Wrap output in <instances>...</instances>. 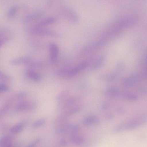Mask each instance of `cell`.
Returning a JSON list of instances; mask_svg holds the SVG:
<instances>
[{"mask_svg":"<svg viewBox=\"0 0 147 147\" xmlns=\"http://www.w3.org/2000/svg\"><path fill=\"white\" fill-rule=\"evenodd\" d=\"M136 22V19L134 17H125L117 21L113 27L122 30L133 26Z\"/></svg>","mask_w":147,"mask_h":147,"instance_id":"6da1fadb","label":"cell"},{"mask_svg":"<svg viewBox=\"0 0 147 147\" xmlns=\"http://www.w3.org/2000/svg\"><path fill=\"white\" fill-rule=\"evenodd\" d=\"M80 127L78 125H64L57 128L56 133L58 134H63L67 133L74 134L80 130Z\"/></svg>","mask_w":147,"mask_h":147,"instance_id":"7a4b0ae2","label":"cell"},{"mask_svg":"<svg viewBox=\"0 0 147 147\" xmlns=\"http://www.w3.org/2000/svg\"><path fill=\"white\" fill-rule=\"evenodd\" d=\"M107 42L100 39L97 41L90 43L86 46L83 50L84 54L88 55L105 46Z\"/></svg>","mask_w":147,"mask_h":147,"instance_id":"3957f363","label":"cell"},{"mask_svg":"<svg viewBox=\"0 0 147 147\" xmlns=\"http://www.w3.org/2000/svg\"><path fill=\"white\" fill-rule=\"evenodd\" d=\"M50 53V60L52 64L55 63L57 59L59 53L58 46L54 42L50 43L49 45Z\"/></svg>","mask_w":147,"mask_h":147,"instance_id":"277c9868","label":"cell"},{"mask_svg":"<svg viewBox=\"0 0 147 147\" xmlns=\"http://www.w3.org/2000/svg\"><path fill=\"white\" fill-rule=\"evenodd\" d=\"M31 31L33 34L40 35L53 36L56 35V32L53 30L37 26L32 28Z\"/></svg>","mask_w":147,"mask_h":147,"instance_id":"5b68a950","label":"cell"},{"mask_svg":"<svg viewBox=\"0 0 147 147\" xmlns=\"http://www.w3.org/2000/svg\"><path fill=\"white\" fill-rule=\"evenodd\" d=\"M87 62H84L80 63L74 68L70 69L69 77H73L79 72L84 70L88 66Z\"/></svg>","mask_w":147,"mask_h":147,"instance_id":"8992f818","label":"cell"},{"mask_svg":"<svg viewBox=\"0 0 147 147\" xmlns=\"http://www.w3.org/2000/svg\"><path fill=\"white\" fill-rule=\"evenodd\" d=\"M76 99L73 97L67 98L59 101L58 107L60 109H64L72 105L75 102Z\"/></svg>","mask_w":147,"mask_h":147,"instance_id":"52a82bcc","label":"cell"},{"mask_svg":"<svg viewBox=\"0 0 147 147\" xmlns=\"http://www.w3.org/2000/svg\"><path fill=\"white\" fill-rule=\"evenodd\" d=\"M32 58L29 56H24L13 59L10 61L13 65L21 64H29L32 61Z\"/></svg>","mask_w":147,"mask_h":147,"instance_id":"ba28073f","label":"cell"},{"mask_svg":"<svg viewBox=\"0 0 147 147\" xmlns=\"http://www.w3.org/2000/svg\"><path fill=\"white\" fill-rule=\"evenodd\" d=\"M105 57L103 55L98 56L94 59L91 65V69L95 70L100 67L105 63Z\"/></svg>","mask_w":147,"mask_h":147,"instance_id":"9c48e42d","label":"cell"},{"mask_svg":"<svg viewBox=\"0 0 147 147\" xmlns=\"http://www.w3.org/2000/svg\"><path fill=\"white\" fill-rule=\"evenodd\" d=\"M99 118L96 116H90L85 117L83 120V125L85 126H89L99 123Z\"/></svg>","mask_w":147,"mask_h":147,"instance_id":"30bf717a","label":"cell"},{"mask_svg":"<svg viewBox=\"0 0 147 147\" xmlns=\"http://www.w3.org/2000/svg\"><path fill=\"white\" fill-rule=\"evenodd\" d=\"M121 92L119 88L116 87H112L105 91V95L110 98H117L120 97Z\"/></svg>","mask_w":147,"mask_h":147,"instance_id":"8fae6325","label":"cell"},{"mask_svg":"<svg viewBox=\"0 0 147 147\" xmlns=\"http://www.w3.org/2000/svg\"><path fill=\"white\" fill-rule=\"evenodd\" d=\"M69 140L72 144L77 145H82L85 142V140L83 137L76 134H71L69 138Z\"/></svg>","mask_w":147,"mask_h":147,"instance_id":"7c38bea8","label":"cell"},{"mask_svg":"<svg viewBox=\"0 0 147 147\" xmlns=\"http://www.w3.org/2000/svg\"><path fill=\"white\" fill-rule=\"evenodd\" d=\"M65 16L70 20L76 22L78 20V17L74 11L69 7H66L64 9Z\"/></svg>","mask_w":147,"mask_h":147,"instance_id":"4fadbf2b","label":"cell"},{"mask_svg":"<svg viewBox=\"0 0 147 147\" xmlns=\"http://www.w3.org/2000/svg\"><path fill=\"white\" fill-rule=\"evenodd\" d=\"M26 73L27 76L33 81L38 82L41 80L40 76L32 69H28L26 70Z\"/></svg>","mask_w":147,"mask_h":147,"instance_id":"5bb4252c","label":"cell"},{"mask_svg":"<svg viewBox=\"0 0 147 147\" xmlns=\"http://www.w3.org/2000/svg\"><path fill=\"white\" fill-rule=\"evenodd\" d=\"M120 97L129 101H134L137 99L138 96L135 94L126 91L121 92Z\"/></svg>","mask_w":147,"mask_h":147,"instance_id":"9a60e30c","label":"cell"},{"mask_svg":"<svg viewBox=\"0 0 147 147\" xmlns=\"http://www.w3.org/2000/svg\"><path fill=\"white\" fill-rule=\"evenodd\" d=\"M58 19L57 16L49 17L46 18L40 22L38 24L37 27H40L52 24L55 22Z\"/></svg>","mask_w":147,"mask_h":147,"instance_id":"2e32d148","label":"cell"},{"mask_svg":"<svg viewBox=\"0 0 147 147\" xmlns=\"http://www.w3.org/2000/svg\"><path fill=\"white\" fill-rule=\"evenodd\" d=\"M0 147H12L11 139L8 136H5L0 139Z\"/></svg>","mask_w":147,"mask_h":147,"instance_id":"e0dca14e","label":"cell"},{"mask_svg":"<svg viewBox=\"0 0 147 147\" xmlns=\"http://www.w3.org/2000/svg\"><path fill=\"white\" fill-rule=\"evenodd\" d=\"M19 9L18 5L15 4L11 6L8 10L7 16L9 18H13L18 13Z\"/></svg>","mask_w":147,"mask_h":147,"instance_id":"ac0fdd59","label":"cell"},{"mask_svg":"<svg viewBox=\"0 0 147 147\" xmlns=\"http://www.w3.org/2000/svg\"><path fill=\"white\" fill-rule=\"evenodd\" d=\"M36 104L33 102H24L20 104V110H27L34 109L36 107Z\"/></svg>","mask_w":147,"mask_h":147,"instance_id":"d6986e66","label":"cell"},{"mask_svg":"<svg viewBox=\"0 0 147 147\" xmlns=\"http://www.w3.org/2000/svg\"><path fill=\"white\" fill-rule=\"evenodd\" d=\"M24 128L23 125L21 124H16L11 129V131L13 133H18L21 132L23 130Z\"/></svg>","mask_w":147,"mask_h":147,"instance_id":"ffe728a7","label":"cell"},{"mask_svg":"<svg viewBox=\"0 0 147 147\" xmlns=\"http://www.w3.org/2000/svg\"><path fill=\"white\" fill-rule=\"evenodd\" d=\"M70 69H63L57 71V74L59 76L63 77H68Z\"/></svg>","mask_w":147,"mask_h":147,"instance_id":"44dd1931","label":"cell"},{"mask_svg":"<svg viewBox=\"0 0 147 147\" xmlns=\"http://www.w3.org/2000/svg\"><path fill=\"white\" fill-rule=\"evenodd\" d=\"M80 107L79 106L74 107L63 114L65 116H69L76 113L80 110Z\"/></svg>","mask_w":147,"mask_h":147,"instance_id":"7402d4cb","label":"cell"},{"mask_svg":"<svg viewBox=\"0 0 147 147\" xmlns=\"http://www.w3.org/2000/svg\"><path fill=\"white\" fill-rule=\"evenodd\" d=\"M69 93V92L68 90H65L61 92L56 96L57 99L60 101L66 98L67 97Z\"/></svg>","mask_w":147,"mask_h":147,"instance_id":"603a6c76","label":"cell"},{"mask_svg":"<svg viewBox=\"0 0 147 147\" xmlns=\"http://www.w3.org/2000/svg\"><path fill=\"white\" fill-rule=\"evenodd\" d=\"M45 122V119H40L36 121L33 123L32 125V127L34 129L38 128L43 125Z\"/></svg>","mask_w":147,"mask_h":147,"instance_id":"cb8c5ba5","label":"cell"},{"mask_svg":"<svg viewBox=\"0 0 147 147\" xmlns=\"http://www.w3.org/2000/svg\"><path fill=\"white\" fill-rule=\"evenodd\" d=\"M124 67V63L121 62H119L117 65L114 72L119 75L123 70Z\"/></svg>","mask_w":147,"mask_h":147,"instance_id":"d4e9b609","label":"cell"},{"mask_svg":"<svg viewBox=\"0 0 147 147\" xmlns=\"http://www.w3.org/2000/svg\"><path fill=\"white\" fill-rule=\"evenodd\" d=\"M41 139L40 138H38L30 144L27 147H35L37 144H39L41 142Z\"/></svg>","mask_w":147,"mask_h":147,"instance_id":"484cf974","label":"cell"},{"mask_svg":"<svg viewBox=\"0 0 147 147\" xmlns=\"http://www.w3.org/2000/svg\"><path fill=\"white\" fill-rule=\"evenodd\" d=\"M9 90L7 86L4 84L0 83V93L6 92Z\"/></svg>","mask_w":147,"mask_h":147,"instance_id":"4316f807","label":"cell"},{"mask_svg":"<svg viewBox=\"0 0 147 147\" xmlns=\"http://www.w3.org/2000/svg\"><path fill=\"white\" fill-rule=\"evenodd\" d=\"M109 107V104L107 102H104L101 105V109L103 110H107Z\"/></svg>","mask_w":147,"mask_h":147,"instance_id":"83f0119b","label":"cell"},{"mask_svg":"<svg viewBox=\"0 0 147 147\" xmlns=\"http://www.w3.org/2000/svg\"><path fill=\"white\" fill-rule=\"evenodd\" d=\"M116 110L117 112L120 114H123L125 112V109L123 107H121L119 106L117 107Z\"/></svg>","mask_w":147,"mask_h":147,"instance_id":"f1b7e54d","label":"cell"},{"mask_svg":"<svg viewBox=\"0 0 147 147\" xmlns=\"http://www.w3.org/2000/svg\"><path fill=\"white\" fill-rule=\"evenodd\" d=\"M59 144L62 146H65L67 144V143L65 139L62 138L59 140Z\"/></svg>","mask_w":147,"mask_h":147,"instance_id":"f546056e","label":"cell"},{"mask_svg":"<svg viewBox=\"0 0 147 147\" xmlns=\"http://www.w3.org/2000/svg\"><path fill=\"white\" fill-rule=\"evenodd\" d=\"M8 39V38L7 37L0 38V48L7 41Z\"/></svg>","mask_w":147,"mask_h":147,"instance_id":"4dcf8cb0","label":"cell"},{"mask_svg":"<svg viewBox=\"0 0 147 147\" xmlns=\"http://www.w3.org/2000/svg\"><path fill=\"white\" fill-rule=\"evenodd\" d=\"M106 117L108 119H112L113 117V115L111 113H108L106 115Z\"/></svg>","mask_w":147,"mask_h":147,"instance_id":"1f68e13d","label":"cell"}]
</instances>
